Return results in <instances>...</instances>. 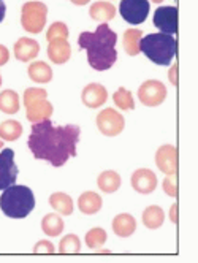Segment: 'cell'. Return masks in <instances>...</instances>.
<instances>
[{
    "instance_id": "obj_1",
    "label": "cell",
    "mask_w": 198,
    "mask_h": 263,
    "mask_svg": "<svg viewBox=\"0 0 198 263\" xmlns=\"http://www.w3.org/2000/svg\"><path fill=\"white\" fill-rule=\"evenodd\" d=\"M81 137L78 125H52L49 119L33 122L29 147L35 159L46 160L52 166H62L76 156V144Z\"/></svg>"
},
{
    "instance_id": "obj_2",
    "label": "cell",
    "mask_w": 198,
    "mask_h": 263,
    "mask_svg": "<svg viewBox=\"0 0 198 263\" xmlns=\"http://www.w3.org/2000/svg\"><path fill=\"white\" fill-rule=\"evenodd\" d=\"M116 42L117 35L108 24H100L95 32H83L78 39L80 49L87 51V62L97 71H105L114 65L117 59Z\"/></svg>"
},
{
    "instance_id": "obj_3",
    "label": "cell",
    "mask_w": 198,
    "mask_h": 263,
    "mask_svg": "<svg viewBox=\"0 0 198 263\" xmlns=\"http://www.w3.org/2000/svg\"><path fill=\"white\" fill-rule=\"evenodd\" d=\"M35 208V197L33 192L27 185H16L11 184L0 197V210L11 219H24Z\"/></svg>"
},
{
    "instance_id": "obj_4",
    "label": "cell",
    "mask_w": 198,
    "mask_h": 263,
    "mask_svg": "<svg viewBox=\"0 0 198 263\" xmlns=\"http://www.w3.org/2000/svg\"><path fill=\"white\" fill-rule=\"evenodd\" d=\"M176 51V39L170 33H149L140 40V52H145L146 58L157 65H170Z\"/></svg>"
},
{
    "instance_id": "obj_5",
    "label": "cell",
    "mask_w": 198,
    "mask_h": 263,
    "mask_svg": "<svg viewBox=\"0 0 198 263\" xmlns=\"http://www.w3.org/2000/svg\"><path fill=\"white\" fill-rule=\"evenodd\" d=\"M48 92L42 87H29L24 92L26 116L30 122H40L49 119L52 115V105L48 102Z\"/></svg>"
},
{
    "instance_id": "obj_6",
    "label": "cell",
    "mask_w": 198,
    "mask_h": 263,
    "mask_svg": "<svg viewBox=\"0 0 198 263\" xmlns=\"http://www.w3.org/2000/svg\"><path fill=\"white\" fill-rule=\"evenodd\" d=\"M97 127L100 130V134L105 137H117L122 134V130L125 127V119L119 111L113 108H106L98 112V116L95 119Z\"/></svg>"
},
{
    "instance_id": "obj_7",
    "label": "cell",
    "mask_w": 198,
    "mask_h": 263,
    "mask_svg": "<svg viewBox=\"0 0 198 263\" xmlns=\"http://www.w3.org/2000/svg\"><path fill=\"white\" fill-rule=\"evenodd\" d=\"M46 23V7L40 2L23 7V27L30 33H40Z\"/></svg>"
},
{
    "instance_id": "obj_8",
    "label": "cell",
    "mask_w": 198,
    "mask_h": 263,
    "mask_svg": "<svg viewBox=\"0 0 198 263\" xmlns=\"http://www.w3.org/2000/svg\"><path fill=\"white\" fill-rule=\"evenodd\" d=\"M138 99L145 106H159L167 99V87L162 81L148 80L140 86Z\"/></svg>"
},
{
    "instance_id": "obj_9",
    "label": "cell",
    "mask_w": 198,
    "mask_h": 263,
    "mask_svg": "<svg viewBox=\"0 0 198 263\" xmlns=\"http://www.w3.org/2000/svg\"><path fill=\"white\" fill-rule=\"evenodd\" d=\"M119 13L129 24H141L149 14V0H121Z\"/></svg>"
},
{
    "instance_id": "obj_10",
    "label": "cell",
    "mask_w": 198,
    "mask_h": 263,
    "mask_svg": "<svg viewBox=\"0 0 198 263\" xmlns=\"http://www.w3.org/2000/svg\"><path fill=\"white\" fill-rule=\"evenodd\" d=\"M17 166L14 163V153L13 149L5 147L0 153V191L7 189L8 185L14 184L17 179Z\"/></svg>"
},
{
    "instance_id": "obj_11",
    "label": "cell",
    "mask_w": 198,
    "mask_h": 263,
    "mask_svg": "<svg viewBox=\"0 0 198 263\" xmlns=\"http://www.w3.org/2000/svg\"><path fill=\"white\" fill-rule=\"evenodd\" d=\"M154 26L164 33L177 32V8L176 7H160L154 13Z\"/></svg>"
},
{
    "instance_id": "obj_12",
    "label": "cell",
    "mask_w": 198,
    "mask_h": 263,
    "mask_svg": "<svg viewBox=\"0 0 198 263\" xmlns=\"http://www.w3.org/2000/svg\"><path fill=\"white\" fill-rule=\"evenodd\" d=\"M157 168L165 175H171L177 172V149L173 144H164L155 153Z\"/></svg>"
},
{
    "instance_id": "obj_13",
    "label": "cell",
    "mask_w": 198,
    "mask_h": 263,
    "mask_svg": "<svg viewBox=\"0 0 198 263\" xmlns=\"http://www.w3.org/2000/svg\"><path fill=\"white\" fill-rule=\"evenodd\" d=\"M130 184L138 194L148 195L157 189V176L149 168H140L132 175Z\"/></svg>"
},
{
    "instance_id": "obj_14",
    "label": "cell",
    "mask_w": 198,
    "mask_h": 263,
    "mask_svg": "<svg viewBox=\"0 0 198 263\" xmlns=\"http://www.w3.org/2000/svg\"><path fill=\"white\" fill-rule=\"evenodd\" d=\"M106 99H108V90L105 86H102L98 83L87 84L81 92L83 103L91 109H95V108H100L102 105H105Z\"/></svg>"
},
{
    "instance_id": "obj_15",
    "label": "cell",
    "mask_w": 198,
    "mask_h": 263,
    "mask_svg": "<svg viewBox=\"0 0 198 263\" xmlns=\"http://www.w3.org/2000/svg\"><path fill=\"white\" fill-rule=\"evenodd\" d=\"M71 55V49L70 45L65 39H54L49 42L48 46V58L51 59V62L54 64H65L68 62Z\"/></svg>"
},
{
    "instance_id": "obj_16",
    "label": "cell",
    "mask_w": 198,
    "mask_h": 263,
    "mask_svg": "<svg viewBox=\"0 0 198 263\" xmlns=\"http://www.w3.org/2000/svg\"><path fill=\"white\" fill-rule=\"evenodd\" d=\"M135 230H136V220L133 216H130L127 213H122L113 219V232L117 236L129 238L135 233Z\"/></svg>"
},
{
    "instance_id": "obj_17",
    "label": "cell",
    "mask_w": 198,
    "mask_h": 263,
    "mask_svg": "<svg viewBox=\"0 0 198 263\" xmlns=\"http://www.w3.org/2000/svg\"><path fill=\"white\" fill-rule=\"evenodd\" d=\"M38 51H40L38 43L30 39H21L14 45V55H16V59H19L21 62H29L35 59L38 55Z\"/></svg>"
},
{
    "instance_id": "obj_18",
    "label": "cell",
    "mask_w": 198,
    "mask_h": 263,
    "mask_svg": "<svg viewBox=\"0 0 198 263\" xmlns=\"http://www.w3.org/2000/svg\"><path fill=\"white\" fill-rule=\"evenodd\" d=\"M102 197L92 191H87V192H83L78 198V206H80V211L83 214H97L100 210H102Z\"/></svg>"
},
{
    "instance_id": "obj_19",
    "label": "cell",
    "mask_w": 198,
    "mask_h": 263,
    "mask_svg": "<svg viewBox=\"0 0 198 263\" xmlns=\"http://www.w3.org/2000/svg\"><path fill=\"white\" fill-rule=\"evenodd\" d=\"M49 204H51V208L62 214V216H70L71 213H73V208H75V204H73V200H71L70 195L64 194V192H56V194H52L49 197Z\"/></svg>"
},
{
    "instance_id": "obj_20",
    "label": "cell",
    "mask_w": 198,
    "mask_h": 263,
    "mask_svg": "<svg viewBox=\"0 0 198 263\" xmlns=\"http://www.w3.org/2000/svg\"><path fill=\"white\" fill-rule=\"evenodd\" d=\"M29 78L37 84H46L52 80V70L46 62H33L27 68Z\"/></svg>"
},
{
    "instance_id": "obj_21",
    "label": "cell",
    "mask_w": 198,
    "mask_h": 263,
    "mask_svg": "<svg viewBox=\"0 0 198 263\" xmlns=\"http://www.w3.org/2000/svg\"><path fill=\"white\" fill-rule=\"evenodd\" d=\"M164 220H165V213L157 204L148 206V208L145 210V213H143V223H145V227H148L151 230L160 229Z\"/></svg>"
},
{
    "instance_id": "obj_22",
    "label": "cell",
    "mask_w": 198,
    "mask_h": 263,
    "mask_svg": "<svg viewBox=\"0 0 198 263\" xmlns=\"http://www.w3.org/2000/svg\"><path fill=\"white\" fill-rule=\"evenodd\" d=\"M97 185L105 194H114L121 187V176H119V173H116L113 170L103 172L97 178Z\"/></svg>"
},
{
    "instance_id": "obj_23",
    "label": "cell",
    "mask_w": 198,
    "mask_h": 263,
    "mask_svg": "<svg viewBox=\"0 0 198 263\" xmlns=\"http://www.w3.org/2000/svg\"><path fill=\"white\" fill-rule=\"evenodd\" d=\"M0 109L5 115H16L19 111V96H17V92L11 89L0 92Z\"/></svg>"
},
{
    "instance_id": "obj_24",
    "label": "cell",
    "mask_w": 198,
    "mask_h": 263,
    "mask_svg": "<svg viewBox=\"0 0 198 263\" xmlns=\"http://www.w3.org/2000/svg\"><path fill=\"white\" fill-rule=\"evenodd\" d=\"M42 230L46 236H59L64 232V220L59 214H46L42 220Z\"/></svg>"
},
{
    "instance_id": "obj_25",
    "label": "cell",
    "mask_w": 198,
    "mask_h": 263,
    "mask_svg": "<svg viewBox=\"0 0 198 263\" xmlns=\"http://www.w3.org/2000/svg\"><path fill=\"white\" fill-rule=\"evenodd\" d=\"M23 125L21 122H17V121H5L0 124V138L5 140V141H14L17 140L21 135H23Z\"/></svg>"
},
{
    "instance_id": "obj_26",
    "label": "cell",
    "mask_w": 198,
    "mask_h": 263,
    "mask_svg": "<svg viewBox=\"0 0 198 263\" xmlns=\"http://www.w3.org/2000/svg\"><path fill=\"white\" fill-rule=\"evenodd\" d=\"M113 100H114L116 106H119V109H125V111L135 109V100H133L132 92L129 89H125V87H119L114 92Z\"/></svg>"
},
{
    "instance_id": "obj_27",
    "label": "cell",
    "mask_w": 198,
    "mask_h": 263,
    "mask_svg": "<svg viewBox=\"0 0 198 263\" xmlns=\"http://www.w3.org/2000/svg\"><path fill=\"white\" fill-rule=\"evenodd\" d=\"M140 30H125L124 33V48L129 55H136L140 52V40H141Z\"/></svg>"
},
{
    "instance_id": "obj_28",
    "label": "cell",
    "mask_w": 198,
    "mask_h": 263,
    "mask_svg": "<svg viewBox=\"0 0 198 263\" xmlns=\"http://www.w3.org/2000/svg\"><path fill=\"white\" fill-rule=\"evenodd\" d=\"M106 238H108L106 232L102 227H95L86 233V246L89 249H100L106 242Z\"/></svg>"
},
{
    "instance_id": "obj_29",
    "label": "cell",
    "mask_w": 198,
    "mask_h": 263,
    "mask_svg": "<svg viewBox=\"0 0 198 263\" xmlns=\"http://www.w3.org/2000/svg\"><path fill=\"white\" fill-rule=\"evenodd\" d=\"M91 16L94 17V20H98V21H110L114 17V7L111 4L97 2L91 8Z\"/></svg>"
},
{
    "instance_id": "obj_30",
    "label": "cell",
    "mask_w": 198,
    "mask_h": 263,
    "mask_svg": "<svg viewBox=\"0 0 198 263\" xmlns=\"http://www.w3.org/2000/svg\"><path fill=\"white\" fill-rule=\"evenodd\" d=\"M81 251V241L76 235H67L59 242L61 254H78Z\"/></svg>"
},
{
    "instance_id": "obj_31",
    "label": "cell",
    "mask_w": 198,
    "mask_h": 263,
    "mask_svg": "<svg viewBox=\"0 0 198 263\" xmlns=\"http://www.w3.org/2000/svg\"><path fill=\"white\" fill-rule=\"evenodd\" d=\"M164 191L170 197H177V175L176 173L167 175V178L164 179Z\"/></svg>"
},
{
    "instance_id": "obj_32",
    "label": "cell",
    "mask_w": 198,
    "mask_h": 263,
    "mask_svg": "<svg viewBox=\"0 0 198 263\" xmlns=\"http://www.w3.org/2000/svg\"><path fill=\"white\" fill-rule=\"evenodd\" d=\"M48 40H54V39H67L68 36V30L67 27L62 24V23H56V24H52L51 29L48 30Z\"/></svg>"
},
{
    "instance_id": "obj_33",
    "label": "cell",
    "mask_w": 198,
    "mask_h": 263,
    "mask_svg": "<svg viewBox=\"0 0 198 263\" xmlns=\"http://www.w3.org/2000/svg\"><path fill=\"white\" fill-rule=\"evenodd\" d=\"M33 252L35 254H54L56 252V248H54V244L51 241L43 239V241H38L37 244H35Z\"/></svg>"
},
{
    "instance_id": "obj_34",
    "label": "cell",
    "mask_w": 198,
    "mask_h": 263,
    "mask_svg": "<svg viewBox=\"0 0 198 263\" xmlns=\"http://www.w3.org/2000/svg\"><path fill=\"white\" fill-rule=\"evenodd\" d=\"M8 59H10V52H8V49H7L5 46L0 45V67L5 65V64L8 62Z\"/></svg>"
},
{
    "instance_id": "obj_35",
    "label": "cell",
    "mask_w": 198,
    "mask_h": 263,
    "mask_svg": "<svg viewBox=\"0 0 198 263\" xmlns=\"http://www.w3.org/2000/svg\"><path fill=\"white\" fill-rule=\"evenodd\" d=\"M168 78H170V81H171L173 86H177V65L176 64L173 65L171 71L168 73Z\"/></svg>"
},
{
    "instance_id": "obj_36",
    "label": "cell",
    "mask_w": 198,
    "mask_h": 263,
    "mask_svg": "<svg viewBox=\"0 0 198 263\" xmlns=\"http://www.w3.org/2000/svg\"><path fill=\"white\" fill-rule=\"evenodd\" d=\"M170 217L173 223H177V203H174L171 206V211H170Z\"/></svg>"
},
{
    "instance_id": "obj_37",
    "label": "cell",
    "mask_w": 198,
    "mask_h": 263,
    "mask_svg": "<svg viewBox=\"0 0 198 263\" xmlns=\"http://www.w3.org/2000/svg\"><path fill=\"white\" fill-rule=\"evenodd\" d=\"M5 13H7V7H5V4H4V0H0V23L4 21Z\"/></svg>"
},
{
    "instance_id": "obj_38",
    "label": "cell",
    "mask_w": 198,
    "mask_h": 263,
    "mask_svg": "<svg viewBox=\"0 0 198 263\" xmlns=\"http://www.w3.org/2000/svg\"><path fill=\"white\" fill-rule=\"evenodd\" d=\"M73 4H76V5H84V4H87L89 0H71Z\"/></svg>"
},
{
    "instance_id": "obj_39",
    "label": "cell",
    "mask_w": 198,
    "mask_h": 263,
    "mask_svg": "<svg viewBox=\"0 0 198 263\" xmlns=\"http://www.w3.org/2000/svg\"><path fill=\"white\" fill-rule=\"evenodd\" d=\"M2 147H4V141H2V140H0V149H2Z\"/></svg>"
},
{
    "instance_id": "obj_40",
    "label": "cell",
    "mask_w": 198,
    "mask_h": 263,
    "mask_svg": "<svg viewBox=\"0 0 198 263\" xmlns=\"http://www.w3.org/2000/svg\"><path fill=\"white\" fill-rule=\"evenodd\" d=\"M0 86H2V77H0Z\"/></svg>"
},
{
    "instance_id": "obj_41",
    "label": "cell",
    "mask_w": 198,
    "mask_h": 263,
    "mask_svg": "<svg viewBox=\"0 0 198 263\" xmlns=\"http://www.w3.org/2000/svg\"><path fill=\"white\" fill-rule=\"evenodd\" d=\"M154 2H162V0H154Z\"/></svg>"
}]
</instances>
